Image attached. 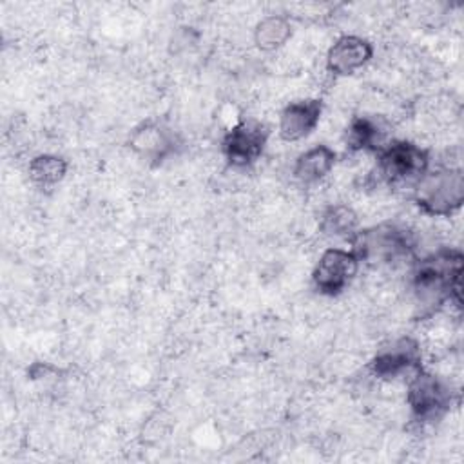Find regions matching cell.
Listing matches in <instances>:
<instances>
[{"mask_svg": "<svg viewBox=\"0 0 464 464\" xmlns=\"http://www.w3.org/2000/svg\"><path fill=\"white\" fill-rule=\"evenodd\" d=\"M462 252L457 248H440L413 265L411 290L415 314L424 319L439 312L448 301L460 304L462 290Z\"/></svg>", "mask_w": 464, "mask_h": 464, "instance_id": "cell-1", "label": "cell"}, {"mask_svg": "<svg viewBox=\"0 0 464 464\" xmlns=\"http://www.w3.org/2000/svg\"><path fill=\"white\" fill-rule=\"evenodd\" d=\"M375 156L379 181L390 188H413L430 169L428 150L408 140H390Z\"/></svg>", "mask_w": 464, "mask_h": 464, "instance_id": "cell-2", "label": "cell"}, {"mask_svg": "<svg viewBox=\"0 0 464 464\" xmlns=\"http://www.w3.org/2000/svg\"><path fill=\"white\" fill-rule=\"evenodd\" d=\"M411 190L417 207L424 214L451 216L464 201V174L451 167L428 169Z\"/></svg>", "mask_w": 464, "mask_h": 464, "instance_id": "cell-3", "label": "cell"}, {"mask_svg": "<svg viewBox=\"0 0 464 464\" xmlns=\"http://www.w3.org/2000/svg\"><path fill=\"white\" fill-rule=\"evenodd\" d=\"M352 250L359 261L393 263L413 254V236L397 223H381L370 228H359L350 239Z\"/></svg>", "mask_w": 464, "mask_h": 464, "instance_id": "cell-4", "label": "cell"}, {"mask_svg": "<svg viewBox=\"0 0 464 464\" xmlns=\"http://www.w3.org/2000/svg\"><path fill=\"white\" fill-rule=\"evenodd\" d=\"M406 402L413 420L420 424H431L440 420L450 411L453 392L446 381L419 368L408 381Z\"/></svg>", "mask_w": 464, "mask_h": 464, "instance_id": "cell-5", "label": "cell"}, {"mask_svg": "<svg viewBox=\"0 0 464 464\" xmlns=\"http://www.w3.org/2000/svg\"><path fill=\"white\" fill-rule=\"evenodd\" d=\"M359 265L361 261L353 250L326 248L312 272V283L321 295L335 297L355 279Z\"/></svg>", "mask_w": 464, "mask_h": 464, "instance_id": "cell-6", "label": "cell"}, {"mask_svg": "<svg viewBox=\"0 0 464 464\" xmlns=\"http://www.w3.org/2000/svg\"><path fill=\"white\" fill-rule=\"evenodd\" d=\"M268 127L256 120L236 123L221 141V150L227 163L234 169L252 167L263 154L268 141Z\"/></svg>", "mask_w": 464, "mask_h": 464, "instance_id": "cell-7", "label": "cell"}, {"mask_svg": "<svg viewBox=\"0 0 464 464\" xmlns=\"http://www.w3.org/2000/svg\"><path fill=\"white\" fill-rule=\"evenodd\" d=\"M420 344L413 337H399L377 350L370 362V370L379 379H395L402 373H413L422 368Z\"/></svg>", "mask_w": 464, "mask_h": 464, "instance_id": "cell-8", "label": "cell"}, {"mask_svg": "<svg viewBox=\"0 0 464 464\" xmlns=\"http://www.w3.org/2000/svg\"><path fill=\"white\" fill-rule=\"evenodd\" d=\"M129 147L149 165L158 167L167 158L176 154L179 140L167 125L156 120H145L132 129L129 136Z\"/></svg>", "mask_w": 464, "mask_h": 464, "instance_id": "cell-9", "label": "cell"}, {"mask_svg": "<svg viewBox=\"0 0 464 464\" xmlns=\"http://www.w3.org/2000/svg\"><path fill=\"white\" fill-rule=\"evenodd\" d=\"M373 56L372 44L355 34H344L335 40L326 54V69L335 76L353 74Z\"/></svg>", "mask_w": 464, "mask_h": 464, "instance_id": "cell-10", "label": "cell"}, {"mask_svg": "<svg viewBox=\"0 0 464 464\" xmlns=\"http://www.w3.org/2000/svg\"><path fill=\"white\" fill-rule=\"evenodd\" d=\"M323 114V102L317 98H304L288 103L279 116V136L285 141H299L306 138L319 123Z\"/></svg>", "mask_w": 464, "mask_h": 464, "instance_id": "cell-11", "label": "cell"}, {"mask_svg": "<svg viewBox=\"0 0 464 464\" xmlns=\"http://www.w3.org/2000/svg\"><path fill=\"white\" fill-rule=\"evenodd\" d=\"M388 138V125L384 120L375 116H355L346 130V149L350 152H373L377 154L386 143Z\"/></svg>", "mask_w": 464, "mask_h": 464, "instance_id": "cell-12", "label": "cell"}, {"mask_svg": "<svg viewBox=\"0 0 464 464\" xmlns=\"http://www.w3.org/2000/svg\"><path fill=\"white\" fill-rule=\"evenodd\" d=\"M337 160V152L328 145H315L297 156L294 165V178L303 185L321 181L330 174Z\"/></svg>", "mask_w": 464, "mask_h": 464, "instance_id": "cell-13", "label": "cell"}, {"mask_svg": "<svg viewBox=\"0 0 464 464\" xmlns=\"http://www.w3.org/2000/svg\"><path fill=\"white\" fill-rule=\"evenodd\" d=\"M292 34L288 18L281 14H270L263 18L254 31V42L261 51H276L286 44Z\"/></svg>", "mask_w": 464, "mask_h": 464, "instance_id": "cell-14", "label": "cell"}, {"mask_svg": "<svg viewBox=\"0 0 464 464\" xmlns=\"http://www.w3.org/2000/svg\"><path fill=\"white\" fill-rule=\"evenodd\" d=\"M319 227L326 236L350 239L359 230V218L348 205H332L323 212Z\"/></svg>", "mask_w": 464, "mask_h": 464, "instance_id": "cell-15", "label": "cell"}, {"mask_svg": "<svg viewBox=\"0 0 464 464\" xmlns=\"http://www.w3.org/2000/svg\"><path fill=\"white\" fill-rule=\"evenodd\" d=\"M67 174V161L56 154H38L29 161V178L34 185L47 188L60 183Z\"/></svg>", "mask_w": 464, "mask_h": 464, "instance_id": "cell-16", "label": "cell"}]
</instances>
